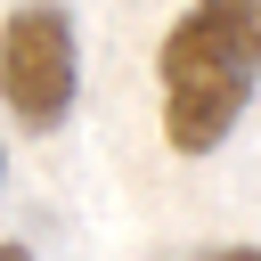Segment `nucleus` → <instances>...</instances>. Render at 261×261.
<instances>
[{
    "instance_id": "39448f33",
    "label": "nucleus",
    "mask_w": 261,
    "mask_h": 261,
    "mask_svg": "<svg viewBox=\"0 0 261 261\" xmlns=\"http://www.w3.org/2000/svg\"><path fill=\"white\" fill-rule=\"evenodd\" d=\"M0 171H8V147H0Z\"/></svg>"
},
{
    "instance_id": "f03ea898",
    "label": "nucleus",
    "mask_w": 261,
    "mask_h": 261,
    "mask_svg": "<svg viewBox=\"0 0 261 261\" xmlns=\"http://www.w3.org/2000/svg\"><path fill=\"white\" fill-rule=\"evenodd\" d=\"M82 90V49H73V16L57 0H24L0 24V98L24 130H57L73 114Z\"/></svg>"
},
{
    "instance_id": "20e7f679",
    "label": "nucleus",
    "mask_w": 261,
    "mask_h": 261,
    "mask_svg": "<svg viewBox=\"0 0 261 261\" xmlns=\"http://www.w3.org/2000/svg\"><path fill=\"white\" fill-rule=\"evenodd\" d=\"M0 261H33V245H0Z\"/></svg>"
},
{
    "instance_id": "f257e3e1",
    "label": "nucleus",
    "mask_w": 261,
    "mask_h": 261,
    "mask_svg": "<svg viewBox=\"0 0 261 261\" xmlns=\"http://www.w3.org/2000/svg\"><path fill=\"white\" fill-rule=\"evenodd\" d=\"M155 90L171 155L228 147V130L261 90V0H188L155 49Z\"/></svg>"
},
{
    "instance_id": "7ed1b4c3",
    "label": "nucleus",
    "mask_w": 261,
    "mask_h": 261,
    "mask_svg": "<svg viewBox=\"0 0 261 261\" xmlns=\"http://www.w3.org/2000/svg\"><path fill=\"white\" fill-rule=\"evenodd\" d=\"M204 261H261V245H220V253H204Z\"/></svg>"
}]
</instances>
